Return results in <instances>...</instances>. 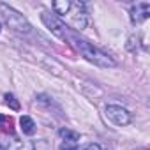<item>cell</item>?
<instances>
[{"mask_svg":"<svg viewBox=\"0 0 150 150\" xmlns=\"http://www.w3.org/2000/svg\"><path fill=\"white\" fill-rule=\"evenodd\" d=\"M0 150H4V146H2V145H0Z\"/></svg>","mask_w":150,"mask_h":150,"instance_id":"5bb4252c","label":"cell"},{"mask_svg":"<svg viewBox=\"0 0 150 150\" xmlns=\"http://www.w3.org/2000/svg\"><path fill=\"white\" fill-rule=\"evenodd\" d=\"M72 9H74V13L69 11V13L65 14L67 20H69V23H71L74 28L83 30V28L88 25V16H87V13H85V9H83V4H80V2L72 4Z\"/></svg>","mask_w":150,"mask_h":150,"instance_id":"3957f363","label":"cell"},{"mask_svg":"<svg viewBox=\"0 0 150 150\" xmlns=\"http://www.w3.org/2000/svg\"><path fill=\"white\" fill-rule=\"evenodd\" d=\"M148 16H150V6L145 4V2L136 4V6L132 7V11H131V20H132V23H141V21H145Z\"/></svg>","mask_w":150,"mask_h":150,"instance_id":"8992f818","label":"cell"},{"mask_svg":"<svg viewBox=\"0 0 150 150\" xmlns=\"http://www.w3.org/2000/svg\"><path fill=\"white\" fill-rule=\"evenodd\" d=\"M60 136L65 139V143H72V145H76V141L80 139V134L71 129H60Z\"/></svg>","mask_w":150,"mask_h":150,"instance_id":"30bf717a","label":"cell"},{"mask_svg":"<svg viewBox=\"0 0 150 150\" xmlns=\"http://www.w3.org/2000/svg\"><path fill=\"white\" fill-rule=\"evenodd\" d=\"M41 20H42V23L48 27V30H50L55 37H58L60 41H67L65 28H64V25H62L57 18H53V16L48 14V13H42V14H41Z\"/></svg>","mask_w":150,"mask_h":150,"instance_id":"5b68a950","label":"cell"},{"mask_svg":"<svg viewBox=\"0 0 150 150\" xmlns=\"http://www.w3.org/2000/svg\"><path fill=\"white\" fill-rule=\"evenodd\" d=\"M0 131L6 134H13L14 131V120L9 115H0Z\"/></svg>","mask_w":150,"mask_h":150,"instance_id":"9c48e42d","label":"cell"},{"mask_svg":"<svg viewBox=\"0 0 150 150\" xmlns=\"http://www.w3.org/2000/svg\"><path fill=\"white\" fill-rule=\"evenodd\" d=\"M0 14H2V20L6 21V25L9 28H13L18 34H30L32 27L28 25L27 18L23 14H20L18 11H14L13 7L6 6V4H0Z\"/></svg>","mask_w":150,"mask_h":150,"instance_id":"7a4b0ae2","label":"cell"},{"mask_svg":"<svg viewBox=\"0 0 150 150\" xmlns=\"http://www.w3.org/2000/svg\"><path fill=\"white\" fill-rule=\"evenodd\" d=\"M72 42H74V46H76V50H78V51L88 60V62H92L94 65H97V67H104V69H108V67H115V65H117L115 60H113L111 57H108L104 51H101L99 48L92 46L90 42H87V41H83V39H76V37L72 39Z\"/></svg>","mask_w":150,"mask_h":150,"instance_id":"6da1fadb","label":"cell"},{"mask_svg":"<svg viewBox=\"0 0 150 150\" xmlns=\"http://www.w3.org/2000/svg\"><path fill=\"white\" fill-rule=\"evenodd\" d=\"M4 99H6V104H7V106H11L13 110H20V103L14 99V96H11V94H6V97H4Z\"/></svg>","mask_w":150,"mask_h":150,"instance_id":"8fae6325","label":"cell"},{"mask_svg":"<svg viewBox=\"0 0 150 150\" xmlns=\"http://www.w3.org/2000/svg\"><path fill=\"white\" fill-rule=\"evenodd\" d=\"M71 6H72V2H69V0H55V2H53L55 13L60 14V16H64V18H65V14L71 11Z\"/></svg>","mask_w":150,"mask_h":150,"instance_id":"52a82bcc","label":"cell"},{"mask_svg":"<svg viewBox=\"0 0 150 150\" xmlns=\"http://www.w3.org/2000/svg\"><path fill=\"white\" fill-rule=\"evenodd\" d=\"M85 150H101V146H99L97 143H92V145H87Z\"/></svg>","mask_w":150,"mask_h":150,"instance_id":"4fadbf2b","label":"cell"},{"mask_svg":"<svg viewBox=\"0 0 150 150\" xmlns=\"http://www.w3.org/2000/svg\"><path fill=\"white\" fill-rule=\"evenodd\" d=\"M20 125H21V131H23L25 134H28V136H32V134L35 132V124H34V120H32L28 115H23V117L20 118Z\"/></svg>","mask_w":150,"mask_h":150,"instance_id":"ba28073f","label":"cell"},{"mask_svg":"<svg viewBox=\"0 0 150 150\" xmlns=\"http://www.w3.org/2000/svg\"><path fill=\"white\" fill-rule=\"evenodd\" d=\"M106 115H108V118H110L113 124H117V125H127V124L131 122L129 111H127L125 108H122V106H115V104L106 106Z\"/></svg>","mask_w":150,"mask_h":150,"instance_id":"277c9868","label":"cell"},{"mask_svg":"<svg viewBox=\"0 0 150 150\" xmlns=\"http://www.w3.org/2000/svg\"><path fill=\"white\" fill-rule=\"evenodd\" d=\"M60 150H80L76 145H72V143H64L62 146H60Z\"/></svg>","mask_w":150,"mask_h":150,"instance_id":"7c38bea8","label":"cell"}]
</instances>
